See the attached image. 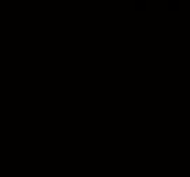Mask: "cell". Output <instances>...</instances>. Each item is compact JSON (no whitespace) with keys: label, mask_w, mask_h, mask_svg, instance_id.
<instances>
[{"label":"cell","mask_w":190,"mask_h":177,"mask_svg":"<svg viewBox=\"0 0 190 177\" xmlns=\"http://www.w3.org/2000/svg\"><path fill=\"white\" fill-rule=\"evenodd\" d=\"M135 10L145 11L146 10V1H145V0H137V1H135Z\"/></svg>","instance_id":"obj_1"},{"label":"cell","mask_w":190,"mask_h":177,"mask_svg":"<svg viewBox=\"0 0 190 177\" xmlns=\"http://www.w3.org/2000/svg\"><path fill=\"white\" fill-rule=\"evenodd\" d=\"M168 4H169V7H168L169 11H172V10L178 11V10H179V5H178V4H179V1H178V0H169Z\"/></svg>","instance_id":"obj_2"}]
</instances>
